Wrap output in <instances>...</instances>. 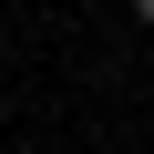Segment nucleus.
<instances>
[{"instance_id": "1", "label": "nucleus", "mask_w": 154, "mask_h": 154, "mask_svg": "<svg viewBox=\"0 0 154 154\" xmlns=\"http://www.w3.org/2000/svg\"><path fill=\"white\" fill-rule=\"evenodd\" d=\"M134 11H144V21H154V0H134Z\"/></svg>"}]
</instances>
